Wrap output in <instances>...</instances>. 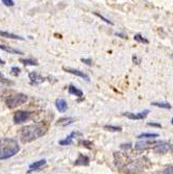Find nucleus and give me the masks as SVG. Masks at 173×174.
<instances>
[{"label": "nucleus", "mask_w": 173, "mask_h": 174, "mask_svg": "<svg viewBox=\"0 0 173 174\" xmlns=\"http://www.w3.org/2000/svg\"><path fill=\"white\" fill-rule=\"evenodd\" d=\"M47 126L43 123H35L26 125L20 131V138L23 143H29L34 140H37L47 133Z\"/></svg>", "instance_id": "1"}, {"label": "nucleus", "mask_w": 173, "mask_h": 174, "mask_svg": "<svg viewBox=\"0 0 173 174\" xmlns=\"http://www.w3.org/2000/svg\"><path fill=\"white\" fill-rule=\"evenodd\" d=\"M20 151L18 142L13 138H2L0 139V160H8L16 155Z\"/></svg>", "instance_id": "2"}, {"label": "nucleus", "mask_w": 173, "mask_h": 174, "mask_svg": "<svg viewBox=\"0 0 173 174\" xmlns=\"http://www.w3.org/2000/svg\"><path fill=\"white\" fill-rule=\"evenodd\" d=\"M27 101V96L25 94L19 93L16 95H13V96H9L8 98H6L5 100V104L8 106L9 109H14V107H17L21 104L25 103Z\"/></svg>", "instance_id": "3"}, {"label": "nucleus", "mask_w": 173, "mask_h": 174, "mask_svg": "<svg viewBox=\"0 0 173 174\" xmlns=\"http://www.w3.org/2000/svg\"><path fill=\"white\" fill-rule=\"evenodd\" d=\"M31 115H32V113H30V111H18L17 113L14 115V122L16 124L23 123V122H25V121H27L28 119H30Z\"/></svg>", "instance_id": "4"}, {"label": "nucleus", "mask_w": 173, "mask_h": 174, "mask_svg": "<svg viewBox=\"0 0 173 174\" xmlns=\"http://www.w3.org/2000/svg\"><path fill=\"white\" fill-rule=\"evenodd\" d=\"M149 114V111L148 110H145L143 111H140V113H129V111H127V113H124L123 116H125L126 118H128L130 120H141V119H145L146 117L148 116Z\"/></svg>", "instance_id": "5"}, {"label": "nucleus", "mask_w": 173, "mask_h": 174, "mask_svg": "<svg viewBox=\"0 0 173 174\" xmlns=\"http://www.w3.org/2000/svg\"><path fill=\"white\" fill-rule=\"evenodd\" d=\"M158 146L154 147V151L158 152V153H166L167 151H169L172 146L170 143H167L165 141H162V142H158Z\"/></svg>", "instance_id": "6"}, {"label": "nucleus", "mask_w": 173, "mask_h": 174, "mask_svg": "<svg viewBox=\"0 0 173 174\" xmlns=\"http://www.w3.org/2000/svg\"><path fill=\"white\" fill-rule=\"evenodd\" d=\"M158 142L156 141H147V140H143V141H138L135 145V148L138 149V150H143V149H146V148H149L150 146L154 145Z\"/></svg>", "instance_id": "7"}, {"label": "nucleus", "mask_w": 173, "mask_h": 174, "mask_svg": "<svg viewBox=\"0 0 173 174\" xmlns=\"http://www.w3.org/2000/svg\"><path fill=\"white\" fill-rule=\"evenodd\" d=\"M64 70H66V72H68V73H71V74H73V75H76V76H79V77L83 78V79H84V80L90 81L89 75L86 74L83 71L77 70V69H72V68H64Z\"/></svg>", "instance_id": "8"}, {"label": "nucleus", "mask_w": 173, "mask_h": 174, "mask_svg": "<svg viewBox=\"0 0 173 174\" xmlns=\"http://www.w3.org/2000/svg\"><path fill=\"white\" fill-rule=\"evenodd\" d=\"M55 107L60 113H64L68 109V104L66 100L63 99V98H60V99H57V101H55Z\"/></svg>", "instance_id": "9"}, {"label": "nucleus", "mask_w": 173, "mask_h": 174, "mask_svg": "<svg viewBox=\"0 0 173 174\" xmlns=\"http://www.w3.org/2000/svg\"><path fill=\"white\" fill-rule=\"evenodd\" d=\"M29 79H30L31 84H39L42 81H44L45 78L42 77L37 72H31V73H29Z\"/></svg>", "instance_id": "10"}, {"label": "nucleus", "mask_w": 173, "mask_h": 174, "mask_svg": "<svg viewBox=\"0 0 173 174\" xmlns=\"http://www.w3.org/2000/svg\"><path fill=\"white\" fill-rule=\"evenodd\" d=\"M45 164H46V160H37V162L32 163L29 165L28 167V173H30L32 171H35V170L40 169L41 167H43Z\"/></svg>", "instance_id": "11"}, {"label": "nucleus", "mask_w": 173, "mask_h": 174, "mask_svg": "<svg viewBox=\"0 0 173 174\" xmlns=\"http://www.w3.org/2000/svg\"><path fill=\"white\" fill-rule=\"evenodd\" d=\"M0 35H1L2 38H6V39H13V40L24 41V38H22L21 35L12 34V32H8V31H1V30H0Z\"/></svg>", "instance_id": "12"}, {"label": "nucleus", "mask_w": 173, "mask_h": 174, "mask_svg": "<svg viewBox=\"0 0 173 174\" xmlns=\"http://www.w3.org/2000/svg\"><path fill=\"white\" fill-rule=\"evenodd\" d=\"M89 163H90L89 157L84 155V154H79L76 160H75V165H80V166H88Z\"/></svg>", "instance_id": "13"}, {"label": "nucleus", "mask_w": 173, "mask_h": 174, "mask_svg": "<svg viewBox=\"0 0 173 174\" xmlns=\"http://www.w3.org/2000/svg\"><path fill=\"white\" fill-rule=\"evenodd\" d=\"M0 49L8 52V53H11V54H23V52H22L21 50H18V49H15V48L9 47V46H6V45H3V44H0Z\"/></svg>", "instance_id": "14"}, {"label": "nucleus", "mask_w": 173, "mask_h": 174, "mask_svg": "<svg viewBox=\"0 0 173 174\" xmlns=\"http://www.w3.org/2000/svg\"><path fill=\"white\" fill-rule=\"evenodd\" d=\"M68 92H69V94L74 95V96H76V97H83L84 96L83 91L79 90V89H77L76 87H74L73 84H70L69 86V88H68Z\"/></svg>", "instance_id": "15"}, {"label": "nucleus", "mask_w": 173, "mask_h": 174, "mask_svg": "<svg viewBox=\"0 0 173 174\" xmlns=\"http://www.w3.org/2000/svg\"><path fill=\"white\" fill-rule=\"evenodd\" d=\"M159 136V133H142L138 136V139H147V140H151V139H155Z\"/></svg>", "instance_id": "16"}, {"label": "nucleus", "mask_w": 173, "mask_h": 174, "mask_svg": "<svg viewBox=\"0 0 173 174\" xmlns=\"http://www.w3.org/2000/svg\"><path fill=\"white\" fill-rule=\"evenodd\" d=\"M75 121L74 118H62L57 122V125H62V126H67L69 124H72Z\"/></svg>", "instance_id": "17"}, {"label": "nucleus", "mask_w": 173, "mask_h": 174, "mask_svg": "<svg viewBox=\"0 0 173 174\" xmlns=\"http://www.w3.org/2000/svg\"><path fill=\"white\" fill-rule=\"evenodd\" d=\"M20 63L26 66H38L39 63L35 58H20Z\"/></svg>", "instance_id": "18"}, {"label": "nucleus", "mask_w": 173, "mask_h": 174, "mask_svg": "<svg viewBox=\"0 0 173 174\" xmlns=\"http://www.w3.org/2000/svg\"><path fill=\"white\" fill-rule=\"evenodd\" d=\"M151 106L161 107V109H165V110H171L172 107L169 102H151Z\"/></svg>", "instance_id": "19"}, {"label": "nucleus", "mask_w": 173, "mask_h": 174, "mask_svg": "<svg viewBox=\"0 0 173 174\" xmlns=\"http://www.w3.org/2000/svg\"><path fill=\"white\" fill-rule=\"evenodd\" d=\"M58 144H60V145H62V146H68V145H71V144H73V140L71 139L70 136H68L66 139L58 141Z\"/></svg>", "instance_id": "20"}, {"label": "nucleus", "mask_w": 173, "mask_h": 174, "mask_svg": "<svg viewBox=\"0 0 173 174\" xmlns=\"http://www.w3.org/2000/svg\"><path fill=\"white\" fill-rule=\"evenodd\" d=\"M133 39H135V41L139 42V43H144V44H148L149 43V41L147 40V39H145L144 37H142V35H140V34L135 35Z\"/></svg>", "instance_id": "21"}, {"label": "nucleus", "mask_w": 173, "mask_h": 174, "mask_svg": "<svg viewBox=\"0 0 173 174\" xmlns=\"http://www.w3.org/2000/svg\"><path fill=\"white\" fill-rule=\"evenodd\" d=\"M103 128L104 129H106V130H110V131H121L122 128L120 126H114V125H104L103 126Z\"/></svg>", "instance_id": "22"}, {"label": "nucleus", "mask_w": 173, "mask_h": 174, "mask_svg": "<svg viewBox=\"0 0 173 174\" xmlns=\"http://www.w3.org/2000/svg\"><path fill=\"white\" fill-rule=\"evenodd\" d=\"M94 15H95V16H97V17H99L100 19H101V20H103L104 22H105V23H107V24H111V25H114V23L112 22V21H110L109 20V19H107V18H105V17H104V16H102V15H100L99 14V13H94Z\"/></svg>", "instance_id": "23"}, {"label": "nucleus", "mask_w": 173, "mask_h": 174, "mask_svg": "<svg viewBox=\"0 0 173 174\" xmlns=\"http://www.w3.org/2000/svg\"><path fill=\"white\" fill-rule=\"evenodd\" d=\"M20 68L18 67H12V74L15 75V76H18L19 74H20Z\"/></svg>", "instance_id": "24"}, {"label": "nucleus", "mask_w": 173, "mask_h": 174, "mask_svg": "<svg viewBox=\"0 0 173 174\" xmlns=\"http://www.w3.org/2000/svg\"><path fill=\"white\" fill-rule=\"evenodd\" d=\"M69 136H70V138H71V139H74V138H77V137H81V136H83V133H79V131H72V133H71L70 134H69Z\"/></svg>", "instance_id": "25"}, {"label": "nucleus", "mask_w": 173, "mask_h": 174, "mask_svg": "<svg viewBox=\"0 0 173 174\" xmlns=\"http://www.w3.org/2000/svg\"><path fill=\"white\" fill-rule=\"evenodd\" d=\"M163 174H173V167L172 166H168L167 168L164 169Z\"/></svg>", "instance_id": "26"}, {"label": "nucleus", "mask_w": 173, "mask_h": 174, "mask_svg": "<svg viewBox=\"0 0 173 174\" xmlns=\"http://www.w3.org/2000/svg\"><path fill=\"white\" fill-rule=\"evenodd\" d=\"M2 3L6 6H14L15 2L13 0H2Z\"/></svg>", "instance_id": "27"}, {"label": "nucleus", "mask_w": 173, "mask_h": 174, "mask_svg": "<svg viewBox=\"0 0 173 174\" xmlns=\"http://www.w3.org/2000/svg\"><path fill=\"white\" fill-rule=\"evenodd\" d=\"M81 62H83L84 64H86L87 66H92L93 65V62L91 58H81Z\"/></svg>", "instance_id": "28"}, {"label": "nucleus", "mask_w": 173, "mask_h": 174, "mask_svg": "<svg viewBox=\"0 0 173 174\" xmlns=\"http://www.w3.org/2000/svg\"><path fill=\"white\" fill-rule=\"evenodd\" d=\"M79 144L86 145V147H88V148H91V146H93V144L91 142H89V141H81V142H79Z\"/></svg>", "instance_id": "29"}, {"label": "nucleus", "mask_w": 173, "mask_h": 174, "mask_svg": "<svg viewBox=\"0 0 173 174\" xmlns=\"http://www.w3.org/2000/svg\"><path fill=\"white\" fill-rule=\"evenodd\" d=\"M148 126H153V127H158V128H161L162 125L159 123H155V122H148L147 123Z\"/></svg>", "instance_id": "30"}, {"label": "nucleus", "mask_w": 173, "mask_h": 174, "mask_svg": "<svg viewBox=\"0 0 173 174\" xmlns=\"http://www.w3.org/2000/svg\"><path fill=\"white\" fill-rule=\"evenodd\" d=\"M132 146V144H130V143H127V144H122V145H121V148H122V149H129Z\"/></svg>", "instance_id": "31"}, {"label": "nucleus", "mask_w": 173, "mask_h": 174, "mask_svg": "<svg viewBox=\"0 0 173 174\" xmlns=\"http://www.w3.org/2000/svg\"><path fill=\"white\" fill-rule=\"evenodd\" d=\"M115 35H117V37H120L122 39H126L127 35L125 34H122V32H115Z\"/></svg>", "instance_id": "32"}, {"label": "nucleus", "mask_w": 173, "mask_h": 174, "mask_svg": "<svg viewBox=\"0 0 173 174\" xmlns=\"http://www.w3.org/2000/svg\"><path fill=\"white\" fill-rule=\"evenodd\" d=\"M132 61H133V62H136L137 64H140V60L136 57V55H133V57H132Z\"/></svg>", "instance_id": "33"}, {"label": "nucleus", "mask_w": 173, "mask_h": 174, "mask_svg": "<svg viewBox=\"0 0 173 174\" xmlns=\"http://www.w3.org/2000/svg\"><path fill=\"white\" fill-rule=\"evenodd\" d=\"M5 64V62L3 61V60H1V58H0V65H4Z\"/></svg>", "instance_id": "34"}, {"label": "nucleus", "mask_w": 173, "mask_h": 174, "mask_svg": "<svg viewBox=\"0 0 173 174\" xmlns=\"http://www.w3.org/2000/svg\"><path fill=\"white\" fill-rule=\"evenodd\" d=\"M171 123L173 124V118H172V120H171Z\"/></svg>", "instance_id": "35"}]
</instances>
